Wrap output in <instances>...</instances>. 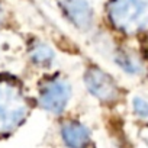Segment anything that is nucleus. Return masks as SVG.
I'll return each instance as SVG.
<instances>
[{"label":"nucleus","instance_id":"4","mask_svg":"<svg viewBox=\"0 0 148 148\" xmlns=\"http://www.w3.org/2000/svg\"><path fill=\"white\" fill-rule=\"evenodd\" d=\"M86 84L89 92L103 102H112L118 96V87L109 74L97 67L89 68L86 73Z\"/></svg>","mask_w":148,"mask_h":148},{"label":"nucleus","instance_id":"3","mask_svg":"<svg viewBox=\"0 0 148 148\" xmlns=\"http://www.w3.org/2000/svg\"><path fill=\"white\" fill-rule=\"evenodd\" d=\"M71 96V87L70 84L60 79H51L44 83L39 92V105L52 113H60L65 109L68 99Z\"/></svg>","mask_w":148,"mask_h":148},{"label":"nucleus","instance_id":"5","mask_svg":"<svg viewBox=\"0 0 148 148\" xmlns=\"http://www.w3.org/2000/svg\"><path fill=\"white\" fill-rule=\"evenodd\" d=\"M62 10L68 21L79 29H89L93 23V10L86 0H62Z\"/></svg>","mask_w":148,"mask_h":148},{"label":"nucleus","instance_id":"8","mask_svg":"<svg viewBox=\"0 0 148 148\" xmlns=\"http://www.w3.org/2000/svg\"><path fill=\"white\" fill-rule=\"evenodd\" d=\"M115 61L118 62V65H119L123 71H126V73H129V74H138V73L142 71L141 62H139L134 55H129V54H126V52H119V54L116 55Z\"/></svg>","mask_w":148,"mask_h":148},{"label":"nucleus","instance_id":"2","mask_svg":"<svg viewBox=\"0 0 148 148\" xmlns=\"http://www.w3.org/2000/svg\"><path fill=\"white\" fill-rule=\"evenodd\" d=\"M110 23L126 35L148 31V0H109Z\"/></svg>","mask_w":148,"mask_h":148},{"label":"nucleus","instance_id":"9","mask_svg":"<svg viewBox=\"0 0 148 148\" xmlns=\"http://www.w3.org/2000/svg\"><path fill=\"white\" fill-rule=\"evenodd\" d=\"M132 106H134V112L141 116V118H145L148 116V102L142 97H135L134 102H132Z\"/></svg>","mask_w":148,"mask_h":148},{"label":"nucleus","instance_id":"1","mask_svg":"<svg viewBox=\"0 0 148 148\" xmlns=\"http://www.w3.org/2000/svg\"><path fill=\"white\" fill-rule=\"evenodd\" d=\"M29 113L22 87L12 79H0V136L18 129Z\"/></svg>","mask_w":148,"mask_h":148},{"label":"nucleus","instance_id":"7","mask_svg":"<svg viewBox=\"0 0 148 148\" xmlns=\"http://www.w3.org/2000/svg\"><path fill=\"white\" fill-rule=\"evenodd\" d=\"M29 55H31V60L38 64V65H42V67H49L55 58L54 55V51L44 42H34L31 45V49H29Z\"/></svg>","mask_w":148,"mask_h":148},{"label":"nucleus","instance_id":"6","mask_svg":"<svg viewBox=\"0 0 148 148\" xmlns=\"http://www.w3.org/2000/svg\"><path fill=\"white\" fill-rule=\"evenodd\" d=\"M62 139L70 148H83L89 142V131L79 122H67L61 129Z\"/></svg>","mask_w":148,"mask_h":148}]
</instances>
